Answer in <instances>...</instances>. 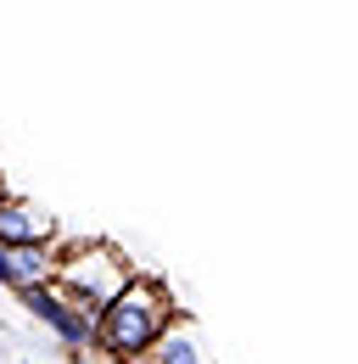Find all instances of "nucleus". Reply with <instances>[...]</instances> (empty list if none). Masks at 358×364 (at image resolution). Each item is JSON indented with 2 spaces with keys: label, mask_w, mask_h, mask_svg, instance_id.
Masks as SVG:
<instances>
[{
  "label": "nucleus",
  "mask_w": 358,
  "mask_h": 364,
  "mask_svg": "<svg viewBox=\"0 0 358 364\" xmlns=\"http://www.w3.org/2000/svg\"><path fill=\"white\" fill-rule=\"evenodd\" d=\"M0 241H56V219L28 196H0Z\"/></svg>",
  "instance_id": "6"
},
{
  "label": "nucleus",
  "mask_w": 358,
  "mask_h": 364,
  "mask_svg": "<svg viewBox=\"0 0 358 364\" xmlns=\"http://www.w3.org/2000/svg\"><path fill=\"white\" fill-rule=\"evenodd\" d=\"M73 364H90V359H79V353H73Z\"/></svg>",
  "instance_id": "7"
},
{
  "label": "nucleus",
  "mask_w": 358,
  "mask_h": 364,
  "mask_svg": "<svg viewBox=\"0 0 358 364\" xmlns=\"http://www.w3.org/2000/svg\"><path fill=\"white\" fill-rule=\"evenodd\" d=\"M134 280V264L112 247V241H67L56 252V286L79 314L101 319V309Z\"/></svg>",
  "instance_id": "2"
},
{
  "label": "nucleus",
  "mask_w": 358,
  "mask_h": 364,
  "mask_svg": "<svg viewBox=\"0 0 358 364\" xmlns=\"http://www.w3.org/2000/svg\"><path fill=\"white\" fill-rule=\"evenodd\" d=\"M56 241H0V280L17 291H34L45 280H56Z\"/></svg>",
  "instance_id": "4"
},
{
  "label": "nucleus",
  "mask_w": 358,
  "mask_h": 364,
  "mask_svg": "<svg viewBox=\"0 0 358 364\" xmlns=\"http://www.w3.org/2000/svg\"><path fill=\"white\" fill-rule=\"evenodd\" d=\"M174 291L163 286V280H151V274L134 269V280L101 309L95 319V353H107V359H124V364H140V353L174 325Z\"/></svg>",
  "instance_id": "1"
},
{
  "label": "nucleus",
  "mask_w": 358,
  "mask_h": 364,
  "mask_svg": "<svg viewBox=\"0 0 358 364\" xmlns=\"http://www.w3.org/2000/svg\"><path fill=\"white\" fill-rule=\"evenodd\" d=\"M23 303H28V309H34V314H40L67 348H95V319L79 314V309L62 297L56 280H45V286H34V291H23Z\"/></svg>",
  "instance_id": "3"
},
{
  "label": "nucleus",
  "mask_w": 358,
  "mask_h": 364,
  "mask_svg": "<svg viewBox=\"0 0 358 364\" xmlns=\"http://www.w3.org/2000/svg\"><path fill=\"white\" fill-rule=\"evenodd\" d=\"M140 364H213L207 359V342H202V331L190 325V319H179L174 314V325L140 353Z\"/></svg>",
  "instance_id": "5"
}]
</instances>
